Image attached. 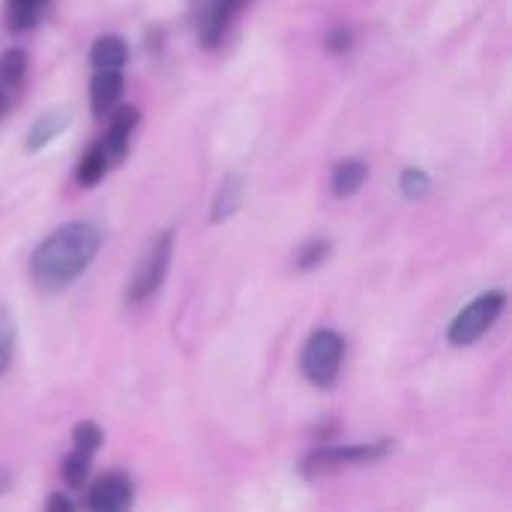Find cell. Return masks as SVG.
<instances>
[{"label":"cell","instance_id":"cell-1","mask_svg":"<svg viewBox=\"0 0 512 512\" xmlns=\"http://www.w3.org/2000/svg\"><path fill=\"white\" fill-rule=\"evenodd\" d=\"M99 246L102 231L93 222H66L36 246L30 258V279L42 291H63L93 264Z\"/></svg>","mask_w":512,"mask_h":512},{"label":"cell","instance_id":"cell-2","mask_svg":"<svg viewBox=\"0 0 512 512\" xmlns=\"http://www.w3.org/2000/svg\"><path fill=\"white\" fill-rule=\"evenodd\" d=\"M342 360H345V339L336 330H318L309 336L300 354V372L306 375L309 384L330 390L339 378Z\"/></svg>","mask_w":512,"mask_h":512},{"label":"cell","instance_id":"cell-3","mask_svg":"<svg viewBox=\"0 0 512 512\" xmlns=\"http://www.w3.org/2000/svg\"><path fill=\"white\" fill-rule=\"evenodd\" d=\"M504 306H507V291H486V294H480L471 306H465L453 318V324L447 330L450 345L468 348L477 339H483L489 333V327L498 321V315L504 312Z\"/></svg>","mask_w":512,"mask_h":512},{"label":"cell","instance_id":"cell-4","mask_svg":"<svg viewBox=\"0 0 512 512\" xmlns=\"http://www.w3.org/2000/svg\"><path fill=\"white\" fill-rule=\"evenodd\" d=\"M171 249H174V234L171 231H162L147 246V252L141 255V261H138V267L132 273V282L126 288L129 303H144L147 297H153L159 291V285L165 282L168 264H171Z\"/></svg>","mask_w":512,"mask_h":512},{"label":"cell","instance_id":"cell-5","mask_svg":"<svg viewBox=\"0 0 512 512\" xmlns=\"http://www.w3.org/2000/svg\"><path fill=\"white\" fill-rule=\"evenodd\" d=\"M393 450V441H375V444H357V447H321L315 450L306 462H303V474L315 477V474H330L348 465H369L384 459Z\"/></svg>","mask_w":512,"mask_h":512},{"label":"cell","instance_id":"cell-6","mask_svg":"<svg viewBox=\"0 0 512 512\" xmlns=\"http://www.w3.org/2000/svg\"><path fill=\"white\" fill-rule=\"evenodd\" d=\"M246 0H192V24L204 48H216L225 39L231 18Z\"/></svg>","mask_w":512,"mask_h":512},{"label":"cell","instance_id":"cell-7","mask_svg":"<svg viewBox=\"0 0 512 512\" xmlns=\"http://www.w3.org/2000/svg\"><path fill=\"white\" fill-rule=\"evenodd\" d=\"M132 480L126 474H105L87 492V507L93 512H123L132 507Z\"/></svg>","mask_w":512,"mask_h":512},{"label":"cell","instance_id":"cell-8","mask_svg":"<svg viewBox=\"0 0 512 512\" xmlns=\"http://www.w3.org/2000/svg\"><path fill=\"white\" fill-rule=\"evenodd\" d=\"M138 123V108L135 105H120L114 114H111V123H108V132L102 138V150L108 156L111 165L123 162L126 150H129V135Z\"/></svg>","mask_w":512,"mask_h":512},{"label":"cell","instance_id":"cell-9","mask_svg":"<svg viewBox=\"0 0 512 512\" xmlns=\"http://www.w3.org/2000/svg\"><path fill=\"white\" fill-rule=\"evenodd\" d=\"M120 93H123V75H120V69H96V75L90 81V105H93V114L102 117V114L114 111Z\"/></svg>","mask_w":512,"mask_h":512},{"label":"cell","instance_id":"cell-10","mask_svg":"<svg viewBox=\"0 0 512 512\" xmlns=\"http://www.w3.org/2000/svg\"><path fill=\"white\" fill-rule=\"evenodd\" d=\"M69 117H72L69 108H51V111H45V114L30 126V132H27V141H24L27 153H39L42 147H48V144L69 126Z\"/></svg>","mask_w":512,"mask_h":512},{"label":"cell","instance_id":"cell-11","mask_svg":"<svg viewBox=\"0 0 512 512\" xmlns=\"http://www.w3.org/2000/svg\"><path fill=\"white\" fill-rule=\"evenodd\" d=\"M243 189H246V177L243 174H228L225 183L219 186L216 192V201H213V213L210 219L213 222H225L228 216H234L240 210V201H243Z\"/></svg>","mask_w":512,"mask_h":512},{"label":"cell","instance_id":"cell-12","mask_svg":"<svg viewBox=\"0 0 512 512\" xmlns=\"http://www.w3.org/2000/svg\"><path fill=\"white\" fill-rule=\"evenodd\" d=\"M48 3L51 0H6V24L15 33L33 30L48 12Z\"/></svg>","mask_w":512,"mask_h":512},{"label":"cell","instance_id":"cell-13","mask_svg":"<svg viewBox=\"0 0 512 512\" xmlns=\"http://www.w3.org/2000/svg\"><path fill=\"white\" fill-rule=\"evenodd\" d=\"M129 60V48L120 36H99L90 48V63L93 69H120Z\"/></svg>","mask_w":512,"mask_h":512},{"label":"cell","instance_id":"cell-14","mask_svg":"<svg viewBox=\"0 0 512 512\" xmlns=\"http://www.w3.org/2000/svg\"><path fill=\"white\" fill-rule=\"evenodd\" d=\"M366 177H369V165H366V162H360V159L342 162V165L333 171V192H336V198H351V195H357V192L363 189Z\"/></svg>","mask_w":512,"mask_h":512},{"label":"cell","instance_id":"cell-15","mask_svg":"<svg viewBox=\"0 0 512 512\" xmlns=\"http://www.w3.org/2000/svg\"><path fill=\"white\" fill-rule=\"evenodd\" d=\"M108 168H111V162H108V156H105V150H102V141H96V144L84 153V159L78 162L75 180H78L81 186H96V183L105 177Z\"/></svg>","mask_w":512,"mask_h":512},{"label":"cell","instance_id":"cell-16","mask_svg":"<svg viewBox=\"0 0 512 512\" xmlns=\"http://www.w3.org/2000/svg\"><path fill=\"white\" fill-rule=\"evenodd\" d=\"M27 72V51L9 48L0 54V87H15Z\"/></svg>","mask_w":512,"mask_h":512},{"label":"cell","instance_id":"cell-17","mask_svg":"<svg viewBox=\"0 0 512 512\" xmlns=\"http://www.w3.org/2000/svg\"><path fill=\"white\" fill-rule=\"evenodd\" d=\"M90 453H84V450H72L66 459H63V468H60V474H63V480H66V486H72V489H81L84 486V480H87V474H90Z\"/></svg>","mask_w":512,"mask_h":512},{"label":"cell","instance_id":"cell-18","mask_svg":"<svg viewBox=\"0 0 512 512\" xmlns=\"http://www.w3.org/2000/svg\"><path fill=\"white\" fill-rule=\"evenodd\" d=\"M399 186H402V195L411 198V201H423V198H429V192H432V180H429V174L420 171V168H405L402 177H399Z\"/></svg>","mask_w":512,"mask_h":512},{"label":"cell","instance_id":"cell-19","mask_svg":"<svg viewBox=\"0 0 512 512\" xmlns=\"http://www.w3.org/2000/svg\"><path fill=\"white\" fill-rule=\"evenodd\" d=\"M330 255V243L327 240H312L300 249L297 255V270H315L324 258Z\"/></svg>","mask_w":512,"mask_h":512},{"label":"cell","instance_id":"cell-20","mask_svg":"<svg viewBox=\"0 0 512 512\" xmlns=\"http://www.w3.org/2000/svg\"><path fill=\"white\" fill-rule=\"evenodd\" d=\"M72 441H75V450H84V453L93 456L99 450V444H102V429L96 423H81V426H75Z\"/></svg>","mask_w":512,"mask_h":512},{"label":"cell","instance_id":"cell-21","mask_svg":"<svg viewBox=\"0 0 512 512\" xmlns=\"http://www.w3.org/2000/svg\"><path fill=\"white\" fill-rule=\"evenodd\" d=\"M351 45H354V33L348 27H336V30L327 33V51L345 54V51H351Z\"/></svg>","mask_w":512,"mask_h":512},{"label":"cell","instance_id":"cell-22","mask_svg":"<svg viewBox=\"0 0 512 512\" xmlns=\"http://www.w3.org/2000/svg\"><path fill=\"white\" fill-rule=\"evenodd\" d=\"M45 507H48V512H69V510H75V504H72L69 498H63V495H51Z\"/></svg>","mask_w":512,"mask_h":512},{"label":"cell","instance_id":"cell-23","mask_svg":"<svg viewBox=\"0 0 512 512\" xmlns=\"http://www.w3.org/2000/svg\"><path fill=\"white\" fill-rule=\"evenodd\" d=\"M9 357H12V348H9V339L0 333V375L6 372V366H9Z\"/></svg>","mask_w":512,"mask_h":512},{"label":"cell","instance_id":"cell-24","mask_svg":"<svg viewBox=\"0 0 512 512\" xmlns=\"http://www.w3.org/2000/svg\"><path fill=\"white\" fill-rule=\"evenodd\" d=\"M6 108H9V96H6V93L0 90V117L6 114Z\"/></svg>","mask_w":512,"mask_h":512}]
</instances>
